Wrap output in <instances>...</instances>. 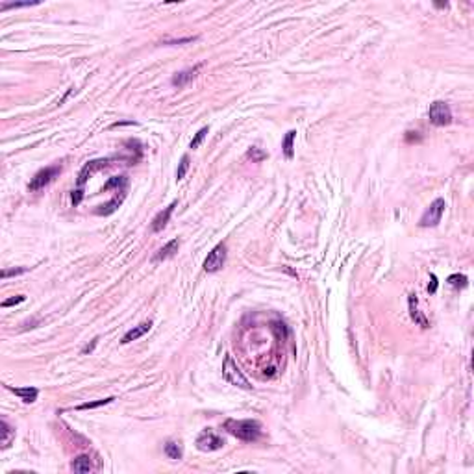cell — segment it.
I'll return each mask as SVG.
<instances>
[{"label":"cell","instance_id":"1","mask_svg":"<svg viewBox=\"0 0 474 474\" xmlns=\"http://www.w3.org/2000/svg\"><path fill=\"white\" fill-rule=\"evenodd\" d=\"M224 430L228 434H232L233 437L241 441H247L252 443L256 441L262 434V424L257 421H252V419H245V421H235V419H228L224 422Z\"/></svg>","mask_w":474,"mask_h":474},{"label":"cell","instance_id":"2","mask_svg":"<svg viewBox=\"0 0 474 474\" xmlns=\"http://www.w3.org/2000/svg\"><path fill=\"white\" fill-rule=\"evenodd\" d=\"M223 376H224V380H226L228 383H232V385L241 387V389H247V391H250V389H252L250 382H248L247 378H245V374L241 373V369L237 367V363L233 361V358L230 356V354H226V356H224Z\"/></svg>","mask_w":474,"mask_h":474},{"label":"cell","instance_id":"3","mask_svg":"<svg viewBox=\"0 0 474 474\" xmlns=\"http://www.w3.org/2000/svg\"><path fill=\"white\" fill-rule=\"evenodd\" d=\"M445 208H446L445 200H443V199H436L434 202L430 204V206H428V209L422 213L421 221H419V226H421V228H434V226H437V224L441 223V219H443Z\"/></svg>","mask_w":474,"mask_h":474},{"label":"cell","instance_id":"4","mask_svg":"<svg viewBox=\"0 0 474 474\" xmlns=\"http://www.w3.org/2000/svg\"><path fill=\"white\" fill-rule=\"evenodd\" d=\"M428 119L434 126H448L452 122L450 106L443 100L432 102L430 107H428Z\"/></svg>","mask_w":474,"mask_h":474},{"label":"cell","instance_id":"5","mask_svg":"<svg viewBox=\"0 0 474 474\" xmlns=\"http://www.w3.org/2000/svg\"><path fill=\"white\" fill-rule=\"evenodd\" d=\"M59 175H61V167H59V165L45 167V169H41L37 175L34 176V178L30 180L28 189H30V191H39V189H45L47 185L50 184V182H52L54 178H58Z\"/></svg>","mask_w":474,"mask_h":474},{"label":"cell","instance_id":"6","mask_svg":"<svg viewBox=\"0 0 474 474\" xmlns=\"http://www.w3.org/2000/svg\"><path fill=\"white\" fill-rule=\"evenodd\" d=\"M226 245L224 243H219L217 247L213 248L211 252L208 254V257L204 260V271L206 272H219L221 269L224 267V263H226Z\"/></svg>","mask_w":474,"mask_h":474},{"label":"cell","instance_id":"7","mask_svg":"<svg viewBox=\"0 0 474 474\" xmlns=\"http://www.w3.org/2000/svg\"><path fill=\"white\" fill-rule=\"evenodd\" d=\"M224 446V439L217 436L211 428L200 432V436L197 437V448L202 452H213V450H221Z\"/></svg>","mask_w":474,"mask_h":474},{"label":"cell","instance_id":"8","mask_svg":"<svg viewBox=\"0 0 474 474\" xmlns=\"http://www.w3.org/2000/svg\"><path fill=\"white\" fill-rule=\"evenodd\" d=\"M107 165H110V160H93V161H88V163L83 165L82 170L78 173V185L82 187L85 182H88L89 178H91L93 175H97L98 170L106 169Z\"/></svg>","mask_w":474,"mask_h":474},{"label":"cell","instance_id":"9","mask_svg":"<svg viewBox=\"0 0 474 474\" xmlns=\"http://www.w3.org/2000/svg\"><path fill=\"white\" fill-rule=\"evenodd\" d=\"M407 310H410V317H412V320L417 326H421L424 330L430 328V320L426 319V315L419 310V300H417V295H413V293L407 295Z\"/></svg>","mask_w":474,"mask_h":474},{"label":"cell","instance_id":"10","mask_svg":"<svg viewBox=\"0 0 474 474\" xmlns=\"http://www.w3.org/2000/svg\"><path fill=\"white\" fill-rule=\"evenodd\" d=\"M202 69V63H199V65H195V67H191V69H185V71H180V73H176L175 76H173V85L175 88H185L191 80H195L197 78V74H199V71Z\"/></svg>","mask_w":474,"mask_h":474},{"label":"cell","instance_id":"11","mask_svg":"<svg viewBox=\"0 0 474 474\" xmlns=\"http://www.w3.org/2000/svg\"><path fill=\"white\" fill-rule=\"evenodd\" d=\"M176 206H178V200H175V202L170 204V206H167L163 211H160L156 215L154 221H152V232H161V230L167 226V223L170 221V215H173Z\"/></svg>","mask_w":474,"mask_h":474},{"label":"cell","instance_id":"12","mask_svg":"<svg viewBox=\"0 0 474 474\" xmlns=\"http://www.w3.org/2000/svg\"><path fill=\"white\" fill-rule=\"evenodd\" d=\"M150 328H152V320H145V322H141V325L134 326L132 330H128L124 334V337L121 339L122 344H128L132 343V341H137L139 337H143L145 334H148Z\"/></svg>","mask_w":474,"mask_h":474},{"label":"cell","instance_id":"13","mask_svg":"<svg viewBox=\"0 0 474 474\" xmlns=\"http://www.w3.org/2000/svg\"><path fill=\"white\" fill-rule=\"evenodd\" d=\"M6 387H8L11 393H15L25 404H32V402H35L39 397V391L35 387H11V385H6Z\"/></svg>","mask_w":474,"mask_h":474},{"label":"cell","instance_id":"14","mask_svg":"<svg viewBox=\"0 0 474 474\" xmlns=\"http://www.w3.org/2000/svg\"><path fill=\"white\" fill-rule=\"evenodd\" d=\"M178 248H180V241L178 239H173V241H169L165 247H161L160 250L156 252L154 254V262H163V260H169V257H173L178 252Z\"/></svg>","mask_w":474,"mask_h":474},{"label":"cell","instance_id":"15","mask_svg":"<svg viewBox=\"0 0 474 474\" xmlns=\"http://www.w3.org/2000/svg\"><path fill=\"white\" fill-rule=\"evenodd\" d=\"M93 469L95 467H93V461L88 454H80L71 461V470H74V472H91Z\"/></svg>","mask_w":474,"mask_h":474},{"label":"cell","instance_id":"16","mask_svg":"<svg viewBox=\"0 0 474 474\" xmlns=\"http://www.w3.org/2000/svg\"><path fill=\"white\" fill-rule=\"evenodd\" d=\"M15 439V428L8 424V421H0V446L8 448L11 445V441Z\"/></svg>","mask_w":474,"mask_h":474},{"label":"cell","instance_id":"17","mask_svg":"<svg viewBox=\"0 0 474 474\" xmlns=\"http://www.w3.org/2000/svg\"><path fill=\"white\" fill-rule=\"evenodd\" d=\"M124 199H126V191H124V193H121V195H115V197H113L110 202L104 204V206H100V208L97 209V213H98V215H112V213L117 211V208H119V206L124 202Z\"/></svg>","mask_w":474,"mask_h":474},{"label":"cell","instance_id":"18","mask_svg":"<svg viewBox=\"0 0 474 474\" xmlns=\"http://www.w3.org/2000/svg\"><path fill=\"white\" fill-rule=\"evenodd\" d=\"M295 139H296V130H289L282 141V150H284V156L287 160H293L295 156Z\"/></svg>","mask_w":474,"mask_h":474},{"label":"cell","instance_id":"19","mask_svg":"<svg viewBox=\"0 0 474 474\" xmlns=\"http://www.w3.org/2000/svg\"><path fill=\"white\" fill-rule=\"evenodd\" d=\"M126 187H128V178H126V176H113V178L107 180V184L104 185V189H102V191L117 189V191L121 193V191H126Z\"/></svg>","mask_w":474,"mask_h":474},{"label":"cell","instance_id":"20","mask_svg":"<svg viewBox=\"0 0 474 474\" xmlns=\"http://www.w3.org/2000/svg\"><path fill=\"white\" fill-rule=\"evenodd\" d=\"M267 158H269V154H267L265 150L260 148V146H250L247 150V160H252V163H260V161L267 160Z\"/></svg>","mask_w":474,"mask_h":474},{"label":"cell","instance_id":"21","mask_svg":"<svg viewBox=\"0 0 474 474\" xmlns=\"http://www.w3.org/2000/svg\"><path fill=\"white\" fill-rule=\"evenodd\" d=\"M446 282H448V286L454 287V289H465V287L469 286V278L465 274H450Z\"/></svg>","mask_w":474,"mask_h":474},{"label":"cell","instance_id":"22","mask_svg":"<svg viewBox=\"0 0 474 474\" xmlns=\"http://www.w3.org/2000/svg\"><path fill=\"white\" fill-rule=\"evenodd\" d=\"M165 454L169 456L170 460H182V446H180V443L169 441V443L165 445Z\"/></svg>","mask_w":474,"mask_h":474},{"label":"cell","instance_id":"23","mask_svg":"<svg viewBox=\"0 0 474 474\" xmlns=\"http://www.w3.org/2000/svg\"><path fill=\"white\" fill-rule=\"evenodd\" d=\"M208 134H209V126H204V128H200V130L195 134V137H193V141H191L189 148H193V150L199 148V146L202 145V141L206 139V136H208Z\"/></svg>","mask_w":474,"mask_h":474},{"label":"cell","instance_id":"24","mask_svg":"<svg viewBox=\"0 0 474 474\" xmlns=\"http://www.w3.org/2000/svg\"><path fill=\"white\" fill-rule=\"evenodd\" d=\"M113 400H115V397L102 398V400H95V402H85V404H80V406H76V410H95V407H100V406H106V404H112Z\"/></svg>","mask_w":474,"mask_h":474},{"label":"cell","instance_id":"25","mask_svg":"<svg viewBox=\"0 0 474 474\" xmlns=\"http://www.w3.org/2000/svg\"><path fill=\"white\" fill-rule=\"evenodd\" d=\"M187 170H189V156L187 154H184L182 156V160H180V165H178V169H176V180H184L185 178V175H187Z\"/></svg>","mask_w":474,"mask_h":474},{"label":"cell","instance_id":"26","mask_svg":"<svg viewBox=\"0 0 474 474\" xmlns=\"http://www.w3.org/2000/svg\"><path fill=\"white\" fill-rule=\"evenodd\" d=\"M39 2H10V4H6V2H2L0 4V11H6V10H19V8H30V6H37Z\"/></svg>","mask_w":474,"mask_h":474},{"label":"cell","instance_id":"27","mask_svg":"<svg viewBox=\"0 0 474 474\" xmlns=\"http://www.w3.org/2000/svg\"><path fill=\"white\" fill-rule=\"evenodd\" d=\"M25 300H26L25 295H17V296H13V298L4 300V302H2V308H10V306H17V304H20V302H25Z\"/></svg>","mask_w":474,"mask_h":474},{"label":"cell","instance_id":"28","mask_svg":"<svg viewBox=\"0 0 474 474\" xmlns=\"http://www.w3.org/2000/svg\"><path fill=\"white\" fill-rule=\"evenodd\" d=\"M26 271H28L26 267H20V269H13V271H8V269H4V271H2V278H10V276L23 274V272H26Z\"/></svg>","mask_w":474,"mask_h":474},{"label":"cell","instance_id":"29","mask_svg":"<svg viewBox=\"0 0 474 474\" xmlns=\"http://www.w3.org/2000/svg\"><path fill=\"white\" fill-rule=\"evenodd\" d=\"M83 199V191L82 189H76V191H73V195H71V202H73V206H78V204L82 202Z\"/></svg>","mask_w":474,"mask_h":474},{"label":"cell","instance_id":"30","mask_svg":"<svg viewBox=\"0 0 474 474\" xmlns=\"http://www.w3.org/2000/svg\"><path fill=\"white\" fill-rule=\"evenodd\" d=\"M197 41V37H184V39H170V41H165L167 45H182V43H193Z\"/></svg>","mask_w":474,"mask_h":474},{"label":"cell","instance_id":"31","mask_svg":"<svg viewBox=\"0 0 474 474\" xmlns=\"http://www.w3.org/2000/svg\"><path fill=\"white\" fill-rule=\"evenodd\" d=\"M430 280L432 282H430V286H428V293H430V295H434V293L437 291V276L436 274H430Z\"/></svg>","mask_w":474,"mask_h":474},{"label":"cell","instance_id":"32","mask_svg":"<svg viewBox=\"0 0 474 474\" xmlns=\"http://www.w3.org/2000/svg\"><path fill=\"white\" fill-rule=\"evenodd\" d=\"M97 343H98V337H95V339H93V343H91V344H88V347H85V349L82 350V354H89V352H93V350H95V347H97Z\"/></svg>","mask_w":474,"mask_h":474}]
</instances>
